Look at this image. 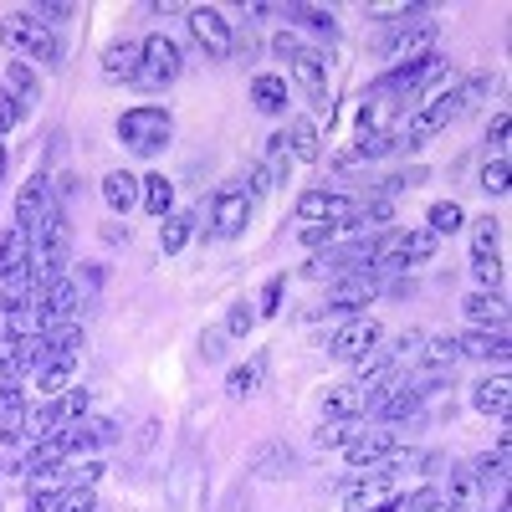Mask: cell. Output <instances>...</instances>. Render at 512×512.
<instances>
[{
  "instance_id": "cell-1",
  "label": "cell",
  "mask_w": 512,
  "mask_h": 512,
  "mask_svg": "<svg viewBox=\"0 0 512 512\" xmlns=\"http://www.w3.org/2000/svg\"><path fill=\"white\" fill-rule=\"evenodd\" d=\"M0 47L16 52L21 62H41L47 72H57V67H62V57H67L62 36H57L52 26H41L31 11H11L6 21H0Z\"/></svg>"
},
{
  "instance_id": "cell-2",
  "label": "cell",
  "mask_w": 512,
  "mask_h": 512,
  "mask_svg": "<svg viewBox=\"0 0 512 512\" xmlns=\"http://www.w3.org/2000/svg\"><path fill=\"white\" fill-rule=\"evenodd\" d=\"M118 139H123V149H134V154H159L169 139H175V118H169L164 108H149V103H139V108H128L123 118H118Z\"/></svg>"
},
{
  "instance_id": "cell-3",
  "label": "cell",
  "mask_w": 512,
  "mask_h": 512,
  "mask_svg": "<svg viewBox=\"0 0 512 512\" xmlns=\"http://www.w3.org/2000/svg\"><path fill=\"white\" fill-rule=\"evenodd\" d=\"M180 72H185V52H180V41H175V36L154 31V36L139 41V88L164 93Z\"/></svg>"
},
{
  "instance_id": "cell-4",
  "label": "cell",
  "mask_w": 512,
  "mask_h": 512,
  "mask_svg": "<svg viewBox=\"0 0 512 512\" xmlns=\"http://www.w3.org/2000/svg\"><path fill=\"white\" fill-rule=\"evenodd\" d=\"M185 26H190V36H195V47L205 52V62H226L231 57V21L216 11V6H190L185 11Z\"/></svg>"
},
{
  "instance_id": "cell-5",
  "label": "cell",
  "mask_w": 512,
  "mask_h": 512,
  "mask_svg": "<svg viewBox=\"0 0 512 512\" xmlns=\"http://www.w3.org/2000/svg\"><path fill=\"white\" fill-rule=\"evenodd\" d=\"M384 277L379 272H349V277H333L328 287V313L338 318H359V308H369L374 297H379Z\"/></svg>"
},
{
  "instance_id": "cell-6",
  "label": "cell",
  "mask_w": 512,
  "mask_h": 512,
  "mask_svg": "<svg viewBox=\"0 0 512 512\" xmlns=\"http://www.w3.org/2000/svg\"><path fill=\"white\" fill-rule=\"evenodd\" d=\"M354 210H359V195H349V190H303V195H297V216L338 226V231L349 226Z\"/></svg>"
},
{
  "instance_id": "cell-7",
  "label": "cell",
  "mask_w": 512,
  "mask_h": 512,
  "mask_svg": "<svg viewBox=\"0 0 512 512\" xmlns=\"http://www.w3.org/2000/svg\"><path fill=\"white\" fill-rule=\"evenodd\" d=\"M287 62H292V77H297V88H303V93L313 98V108L333 118V103H328V57H323L318 47H308V41H303V47H297V52H292Z\"/></svg>"
},
{
  "instance_id": "cell-8",
  "label": "cell",
  "mask_w": 512,
  "mask_h": 512,
  "mask_svg": "<svg viewBox=\"0 0 512 512\" xmlns=\"http://www.w3.org/2000/svg\"><path fill=\"white\" fill-rule=\"evenodd\" d=\"M379 338H384L379 318H364V313H359V318H344V328L328 338V354H333V359H344V364H354L359 354L379 349Z\"/></svg>"
},
{
  "instance_id": "cell-9",
  "label": "cell",
  "mask_w": 512,
  "mask_h": 512,
  "mask_svg": "<svg viewBox=\"0 0 512 512\" xmlns=\"http://www.w3.org/2000/svg\"><path fill=\"white\" fill-rule=\"evenodd\" d=\"M52 210H57V195H52V180L47 175H41V169H36V175L21 185V195H16V226L31 236L41 221H47L52 216Z\"/></svg>"
},
{
  "instance_id": "cell-10",
  "label": "cell",
  "mask_w": 512,
  "mask_h": 512,
  "mask_svg": "<svg viewBox=\"0 0 512 512\" xmlns=\"http://www.w3.org/2000/svg\"><path fill=\"white\" fill-rule=\"evenodd\" d=\"M251 221V200L241 195V185H226L210 200V236H241Z\"/></svg>"
},
{
  "instance_id": "cell-11",
  "label": "cell",
  "mask_w": 512,
  "mask_h": 512,
  "mask_svg": "<svg viewBox=\"0 0 512 512\" xmlns=\"http://www.w3.org/2000/svg\"><path fill=\"white\" fill-rule=\"evenodd\" d=\"M395 446H400L395 425H379V431H359V441H349V446H344V461L354 466V472H364V466H379Z\"/></svg>"
},
{
  "instance_id": "cell-12",
  "label": "cell",
  "mask_w": 512,
  "mask_h": 512,
  "mask_svg": "<svg viewBox=\"0 0 512 512\" xmlns=\"http://www.w3.org/2000/svg\"><path fill=\"white\" fill-rule=\"evenodd\" d=\"M466 318H472L477 328H487V333H507V303H502V292H466Z\"/></svg>"
},
{
  "instance_id": "cell-13",
  "label": "cell",
  "mask_w": 512,
  "mask_h": 512,
  "mask_svg": "<svg viewBox=\"0 0 512 512\" xmlns=\"http://www.w3.org/2000/svg\"><path fill=\"white\" fill-rule=\"evenodd\" d=\"M282 134H287L292 164H318V159H323V139H318V123H313V118H292Z\"/></svg>"
},
{
  "instance_id": "cell-14",
  "label": "cell",
  "mask_w": 512,
  "mask_h": 512,
  "mask_svg": "<svg viewBox=\"0 0 512 512\" xmlns=\"http://www.w3.org/2000/svg\"><path fill=\"white\" fill-rule=\"evenodd\" d=\"M103 77L108 82H139V41H108L103 47Z\"/></svg>"
},
{
  "instance_id": "cell-15",
  "label": "cell",
  "mask_w": 512,
  "mask_h": 512,
  "mask_svg": "<svg viewBox=\"0 0 512 512\" xmlns=\"http://www.w3.org/2000/svg\"><path fill=\"white\" fill-rule=\"evenodd\" d=\"M297 466V451L287 446V441H267V446H256L251 451V472L262 477V482H277V477H287Z\"/></svg>"
},
{
  "instance_id": "cell-16",
  "label": "cell",
  "mask_w": 512,
  "mask_h": 512,
  "mask_svg": "<svg viewBox=\"0 0 512 512\" xmlns=\"http://www.w3.org/2000/svg\"><path fill=\"white\" fill-rule=\"evenodd\" d=\"M369 405V390H359V384H328V395H323V415L328 420H359Z\"/></svg>"
},
{
  "instance_id": "cell-17",
  "label": "cell",
  "mask_w": 512,
  "mask_h": 512,
  "mask_svg": "<svg viewBox=\"0 0 512 512\" xmlns=\"http://www.w3.org/2000/svg\"><path fill=\"white\" fill-rule=\"evenodd\" d=\"M456 349H461V359H497V364H507V333L466 328V333H456Z\"/></svg>"
},
{
  "instance_id": "cell-18",
  "label": "cell",
  "mask_w": 512,
  "mask_h": 512,
  "mask_svg": "<svg viewBox=\"0 0 512 512\" xmlns=\"http://www.w3.org/2000/svg\"><path fill=\"white\" fill-rule=\"evenodd\" d=\"M72 369H77V359H67V354H52L47 364H41L31 379H36V390H41V400H62L67 390H72Z\"/></svg>"
},
{
  "instance_id": "cell-19",
  "label": "cell",
  "mask_w": 512,
  "mask_h": 512,
  "mask_svg": "<svg viewBox=\"0 0 512 512\" xmlns=\"http://www.w3.org/2000/svg\"><path fill=\"white\" fill-rule=\"evenodd\" d=\"M492 88H497V77H492V72H472V77L461 82V88H446V103H451V113L461 118V113H472L477 103H487Z\"/></svg>"
},
{
  "instance_id": "cell-20",
  "label": "cell",
  "mask_w": 512,
  "mask_h": 512,
  "mask_svg": "<svg viewBox=\"0 0 512 512\" xmlns=\"http://www.w3.org/2000/svg\"><path fill=\"white\" fill-rule=\"evenodd\" d=\"M477 497H482V482H477V472L472 466H451V477H446V507L451 512H472L477 507Z\"/></svg>"
},
{
  "instance_id": "cell-21",
  "label": "cell",
  "mask_w": 512,
  "mask_h": 512,
  "mask_svg": "<svg viewBox=\"0 0 512 512\" xmlns=\"http://www.w3.org/2000/svg\"><path fill=\"white\" fill-rule=\"evenodd\" d=\"M62 425H67V420H62V405H57V400H36V405H26L21 436H31V441H52Z\"/></svg>"
},
{
  "instance_id": "cell-22",
  "label": "cell",
  "mask_w": 512,
  "mask_h": 512,
  "mask_svg": "<svg viewBox=\"0 0 512 512\" xmlns=\"http://www.w3.org/2000/svg\"><path fill=\"white\" fill-rule=\"evenodd\" d=\"M0 77H6V88H11V98L21 103V108H31V103H41V72L31 67V62H6V72H0Z\"/></svg>"
},
{
  "instance_id": "cell-23",
  "label": "cell",
  "mask_w": 512,
  "mask_h": 512,
  "mask_svg": "<svg viewBox=\"0 0 512 512\" xmlns=\"http://www.w3.org/2000/svg\"><path fill=\"white\" fill-rule=\"evenodd\" d=\"M251 103H256V113H267V118L287 113V77H277V72H262V77L251 82Z\"/></svg>"
},
{
  "instance_id": "cell-24",
  "label": "cell",
  "mask_w": 512,
  "mask_h": 512,
  "mask_svg": "<svg viewBox=\"0 0 512 512\" xmlns=\"http://www.w3.org/2000/svg\"><path fill=\"white\" fill-rule=\"evenodd\" d=\"M405 139H400V128H384V134H364L338 164H364V159H384V154H400Z\"/></svg>"
},
{
  "instance_id": "cell-25",
  "label": "cell",
  "mask_w": 512,
  "mask_h": 512,
  "mask_svg": "<svg viewBox=\"0 0 512 512\" xmlns=\"http://www.w3.org/2000/svg\"><path fill=\"white\" fill-rule=\"evenodd\" d=\"M103 200L113 216H128V210L139 205V180L128 175V169H113V175H103Z\"/></svg>"
},
{
  "instance_id": "cell-26",
  "label": "cell",
  "mask_w": 512,
  "mask_h": 512,
  "mask_svg": "<svg viewBox=\"0 0 512 512\" xmlns=\"http://www.w3.org/2000/svg\"><path fill=\"white\" fill-rule=\"evenodd\" d=\"M262 379H267V354H256V359H246V364H236L226 374V395L231 400H246V395L262 390Z\"/></svg>"
},
{
  "instance_id": "cell-27",
  "label": "cell",
  "mask_w": 512,
  "mask_h": 512,
  "mask_svg": "<svg viewBox=\"0 0 512 512\" xmlns=\"http://www.w3.org/2000/svg\"><path fill=\"white\" fill-rule=\"evenodd\" d=\"M507 400H512L507 374H492V379H482L477 390H472V405H477L482 415H497V420H507Z\"/></svg>"
},
{
  "instance_id": "cell-28",
  "label": "cell",
  "mask_w": 512,
  "mask_h": 512,
  "mask_svg": "<svg viewBox=\"0 0 512 512\" xmlns=\"http://www.w3.org/2000/svg\"><path fill=\"white\" fill-rule=\"evenodd\" d=\"M139 200H144V210L149 216H175V180H164V175H149V180H139Z\"/></svg>"
},
{
  "instance_id": "cell-29",
  "label": "cell",
  "mask_w": 512,
  "mask_h": 512,
  "mask_svg": "<svg viewBox=\"0 0 512 512\" xmlns=\"http://www.w3.org/2000/svg\"><path fill=\"white\" fill-rule=\"evenodd\" d=\"M195 226H200L195 210H180V216H164V226H159V251H164V256L185 251V241L195 236Z\"/></svg>"
},
{
  "instance_id": "cell-30",
  "label": "cell",
  "mask_w": 512,
  "mask_h": 512,
  "mask_svg": "<svg viewBox=\"0 0 512 512\" xmlns=\"http://www.w3.org/2000/svg\"><path fill=\"white\" fill-rule=\"evenodd\" d=\"M359 431H364L359 420H323L318 436H313V446H318V451H344L349 441H359Z\"/></svg>"
},
{
  "instance_id": "cell-31",
  "label": "cell",
  "mask_w": 512,
  "mask_h": 512,
  "mask_svg": "<svg viewBox=\"0 0 512 512\" xmlns=\"http://www.w3.org/2000/svg\"><path fill=\"white\" fill-rule=\"evenodd\" d=\"M461 226H466V210H461L456 200H436L431 216H425V231H431L436 241H441V236H456Z\"/></svg>"
},
{
  "instance_id": "cell-32",
  "label": "cell",
  "mask_w": 512,
  "mask_h": 512,
  "mask_svg": "<svg viewBox=\"0 0 512 512\" xmlns=\"http://www.w3.org/2000/svg\"><path fill=\"white\" fill-rule=\"evenodd\" d=\"M415 364H431V369H451L461 364V349H456V333L451 338H425V349L415 354Z\"/></svg>"
},
{
  "instance_id": "cell-33",
  "label": "cell",
  "mask_w": 512,
  "mask_h": 512,
  "mask_svg": "<svg viewBox=\"0 0 512 512\" xmlns=\"http://www.w3.org/2000/svg\"><path fill=\"white\" fill-rule=\"evenodd\" d=\"M390 497H395L390 477H379V472H369V482H364L359 492H349V512H374L379 502H390Z\"/></svg>"
},
{
  "instance_id": "cell-34",
  "label": "cell",
  "mask_w": 512,
  "mask_h": 512,
  "mask_svg": "<svg viewBox=\"0 0 512 512\" xmlns=\"http://www.w3.org/2000/svg\"><path fill=\"white\" fill-rule=\"evenodd\" d=\"M287 21H297V26H308L313 36H338V16L333 11H323V6H287Z\"/></svg>"
},
{
  "instance_id": "cell-35",
  "label": "cell",
  "mask_w": 512,
  "mask_h": 512,
  "mask_svg": "<svg viewBox=\"0 0 512 512\" xmlns=\"http://www.w3.org/2000/svg\"><path fill=\"white\" fill-rule=\"evenodd\" d=\"M52 441L62 446V456H67V461H72V456H88V451L98 446V441H93V425H88V420H72V425H62V431H57Z\"/></svg>"
},
{
  "instance_id": "cell-36",
  "label": "cell",
  "mask_w": 512,
  "mask_h": 512,
  "mask_svg": "<svg viewBox=\"0 0 512 512\" xmlns=\"http://www.w3.org/2000/svg\"><path fill=\"white\" fill-rule=\"evenodd\" d=\"M497 241H502V221L477 216L472 221V256H497Z\"/></svg>"
},
{
  "instance_id": "cell-37",
  "label": "cell",
  "mask_w": 512,
  "mask_h": 512,
  "mask_svg": "<svg viewBox=\"0 0 512 512\" xmlns=\"http://www.w3.org/2000/svg\"><path fill=\"white\" fill-rule=\"evenodd\" d=\"M267 175H272V185H287V169H292V154H287V134H272L267 139Z\"/></svg>"
},
{
  "instance_id": "cell-38",
  "label": "cell",
  "mask_w": 512,
  "mask_h": 512,
  "mask_svg": "<svg viewBox=\"0 0 512 512\" xmlns=\"http://www.w3.org/2000/svg\"><path fill=\"white\" fill-rule=\"evenodd\" d=\"M47 344H52V354L77 359V349H82V323H57V328H47Z\"/></svg>"
},
{
  "instance_id": "cell-39",
  "label": "cell",
  "mask_w": 512,
  "mask_h": 512,
  "mask_svg": "<svg viewBox=\"0 0 512 512\" xmlns=\"http://www.w3.org/2000/svg\"><path fill=\"white\" fill-rule=\"evenodd\" d=\"M31 16L41 21V26H62V21H72L77 16V6H67V0H41V6H31Z\"/></svg>"
},
{
  "instance_id": "cell-40",
  "label": "cell",
  "mask_w": 512,
  "mask_h": 512,
  "mask_svg": "<svg viewBox=\"0 0 512 512\" xmlns=\"http://www.w3.org/2000/svg\"><path fill=\"white\" fill-rule=\"evenodd\" d=\"M57 405H62V420L72 425V420H88V410H93V395H88V390H77V384H72V390H67Z\"/></svg>"
},
{
  "instance_id": "cell-41",
  "label": "cell",
  "mask_w": 512,
  "mask_h": 512,
  "mask_svg": "<svg viewBox=\"0 0 512 512\" xmlns=\"http://www.w3.org/2000/svg\"><path fill=\"white\" fill-rule=\"evenodd\" d=\"M472 272H477L482 292H497L502 287V262H497V256H472Z\"/></svg>"
},
{
  "instance_id": "cell-42",
  "label": "cell",
  "mask_w": 512,
  "mask_h": 512,
  "mask_svg": "<svg viewBox=\"0 0 512 512\" xmlns=\"http://www.w3.org/2000/svg\"><path fill=\"white\" fill-rule=\"evenodd\" d=\"M251 328H256V303H236L226 318V338H246Z\"/></svg>"
},
{
  "instance_id": "cell-43",
  "label": "cell",
  "mask_w": 512,
  "mask_h": 512,
  "mask_svg": "<svg viewBox=\"0 0 512 512\" xmlns=\"http://www.w3.org/2000/svg\"><path fill=\"white\" fill-rule=\"evenodd\" d=\"M282 292H287V277H272V282L262 287V297H256V318H272V313L282 308Z\"/></svg>"
},
{
  "instance_id": "cell-44",
  "label": "cell",
  "mask_w": 512,
  "mask_h": 512,
  "mask_svg": "<svg viewBox=\"0 0 512 512\" xmlns=\"http://www.w3.org/2000/svg\"><path fill=\"white\" fill-rule=\"evenodd\" d=\"M333 236H338V226H323V221H303V231H297V241H303L308 251L333 246Z\"/></svg>"
},
{
  "instance_id": "cell-45",
  "label": "cell",
  "mask_w": 512,
  "mask_h": 512,
  "mask_svg": "<svg viewBox=\"0 0 512 512\" xmlns=\"http://www.w3.org/2000/svg\"><path fill=\"white\" fill-rule=\"evenodd\" d=\"M482 190H487V195H507V159H502V154L487 159V169H482Z\"/></svg>"
},
{
  "instance_id": "cell-46",
  "label": "cell",
  "mask_w": 512,
  "mask_h": 512,
  "mask_svg": "<svg viewBox=\"0 0 512 512\" xmlns=\"http://www.w3.org/2000/svg\"><path fill=\"white\" fill-rule=\"evenodd\" d=\"M267 190H272V175H267L262 164H251V169H246V190H241V195H246V200L256 205V200H262Z\"/></svg>"
},
{
  "instance_id": "cell-47",
  "label": "cell",
  "mask_w": 512,
  "mask_h": 512,
  "mask_svg": "<svg viewBox=\"0 0 512 512\" xmlns=\"http://www.w3.org/2000/svg\"><path fill=\"white\" fill-rule=\"evenodd\" d=\"M436 502H441V492H436V487H420V492L400 497V512H431Z\"/></svg>"
},
{
  "instance_id": "cell-48",
  "label": "cell",
  "mask_w": 512,
  "mask_h": 512,
  "mask_svg": "<svg viewBox=\"0 0 512 512\" xmlns=\"http://www.w3.org/2000/svg\"><path fill=\"white\" fill-rule=\"evenodd\" d=\"M221 344H226V328H205V333H200V359L216 364V359H221Z\"/></svg>"
},
{
  "instance_id": "cell-49",
  "label": "cell",
  "mask_w": 512,
  "mask_h": 512,
  "mask_svg": "<svg viewBox=\"0 0 512 512\" xmlns=\"http://www.w3.org/2000/svg\"><path fill=\"white\" fill-rule=\"evenodd\" d=\"M6 410H26V390H21V379L0 384V415H6Z\"/></svg>"
},
{
  "instance_id": "cell-50",
  "label": "cell",
  "mask_w": 512,
  "mask_h": 512,
  "mask_svg": "<svg viewBox=\"0 0 512 512\" xmlns=\"http://www.w3.org/2000/svg\"><path fill=\"white\" fill-rule=\"evenodd\" d=\"M303 272H308V277H338V256H333V246H328V251H318Z\"/></svg>"
},
{
  "instance_id": "cell-51",
  "label": "cell",
  "mask_w": 512,
  "mask_h": 512,
  "mask_svg": "<svg viewBox=\"0 0 512 512\" xmlns=\"http://www.w3.org/2000/svg\"><path fill=\"white\" fill-rule=\"evenodd\" d=\"M88 425H93V441H98V446H113V441H118V420H108V415H93Z\"/></svg>"
},
{
  "instance_id": "cell-52",
  "label": "cell",
  "mask_w": 512,
  "mask_h": 512,
  "mask_svg": "<svg viewBox=\"0 0 512 512\" xmlns=\"http://www.w3.org/2000/svg\"><path fill=\"white\" fill-rule=\"evenodd\" d=\"M26 108L16 103V98H0V134H11V128H16V118H21Z\"/></svg>"
},
{
  "instance_id": "cell-53",
  "label": "cell",
  "mask_w": 512,
  "mask_h": 512,
  "mask_svg": "<svg viewBox=\"0 0 512 512\" xmlns=\"http://www.w3.org/2000/svg\"><path fill=\"white\" fill-rule=\"evenodd\" d=\"M297 47H303V36H297V31H282V36H277V41H272V52H277V57H282V62H287V57H292V52H297Z\"/></svg>"
},
{
  "instance_id": "cell-54",
  "label": "cell",
  "mask_w": 512,
  "mask_h": 512,
  "mask_svg": "<svg viewBox=\"0 0 512 512\" xmlns=\"http://www.w3.org/2000/svg\"><path fill=\"white\" fill-rule=\"evenodd\" d=\"M507 128H512V118H507V113H497V118H492V134H487V144H507Z\"/></svg>"
},
{
  "instance_id": "cell-55",
  "label": "cell",
  "mask_w": 512,
  "mask_h": 512,
  "mask_svg": "<svg viewBox=\"0 0 512 512\" xmlns=\"http://www.w3.org/2000/svg\"><path fill=\"white\" fill-rule=\"evenodd\" d=\"M0 175H6V149H0Z\"/></svg>"
},
{
  "instance_id": "cell-56",
  "label": "cell",
  "mask_w": 512,
  "mask_h": 512,
  "mask_svg": "<svg viewBox=\"0 0 512 512\" xmlns=\"http://www.w3.org/2000/svg\"><path fill=\"white\" fill-rule=\"evenodd\" d=\"M431 512H451V507H446V502H436V507H431Z\"/></svg>"
},
{
  "instance_id": "cell-57",
  "label": "cell",
  "mask_w": 512,
  "mask_h": 512,
  "mask_svg": "<svg viewBox=\"0 0 512 512\" xmlns=\"http://www.w3.org/2000/svg\"><path fill=\"white\" fill-rule=\"evenodd\" d=\"M497 512H507V502H497Z\"/></svg>"
}]
</instances>
